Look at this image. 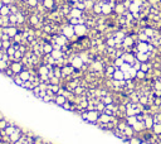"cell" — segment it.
<instances>
[{
	"label": "cell",
	"mask_w": 161,
	"mask_h": 144,
	"mask_svg": "<svg viewBox=\"0 0 161 144\" xmlns=\"http://www.w3.org/2000/svg\"><path fill=\"white\" fill-rule=\"evenodd\" d=\"M69 64H72L75 69H80V68H82V66L85 64V62L82 61V58H80L78 54H75L72 59H70V62H69Z\"/></svg>",
	"instance_id": "3957f363"
},
{
	"label": "cell",
	"mask_w": 161,
	"mask_h": 144,
	"mask_svg": "<svg viewBox=\"0 0 161 144\" xmlns=\"http://www.w3.org/2000/svg\"><path fill=\"white\" fill-rule=\"evenodd\" d=\"M141 141H142V140H141L138 136H136V135L130 139V144H141Z\"/></svg>",
	"instance_id": "1f68e13d"
},
{
	"label": "cell",
	"mask_w": 161,
	"mask_h": 144,
	"mask_svg": "<svg viewBox=\"0 0 161 144\" xmlns=\"http://www.w3.org/2000/svg\"><path fill=\"white\" fill-rule=\"evenodd\" d=\"M151 130H152L153 134L160 135V134H161V124H153V126H152Z\"/></svg>",
	"instance_id": "4316f807"
},
{
	"label": "cell",
	"mask_w": 161,
	"mask_h": 144,
	"mask_svg": "<svg viewBox=\"0 0 161 144\" xmlns=\"http://www.w3.org/2000/svg\"><path fill=\"white\" fill-rule=\"evenodd\" d=\"M135 56H136V59L140 61L141 63L150 61V54L147 52H137V53H135Z\"/></svg>",
	"instance_id": "8992f818"
},
{
	"label": "cell",
	"mask_w": 161,
	"mask_h": 144,
	"mask_svg": "<svg viewBox=\"0 0 161 144\" xmlns=\"http://www.w3.org/2000/svg\"><path fill=\"white\" fill-rule=\"evenodd\" d=\"M38 3H39V0H28V2H27V4H28L30 8H37Z\"/></svg>",
	"instance_id": "d6a6232c"
},
{
	"label": "cell",
	"mask_w": 161,
	"mask_h": 144,
	"mask_svg": "<svg viewBox=\"0 0 161 144\" xmlns=\"http://www.w3.org/2000/svg\"><path fill=\"white\" fill-rule=\"evenodd\" d=\"M112 10H113V7H112V5H110V4L102 2V14L110 15V14L112 13Z\"/></svg>",
	"instance_id": "30bf717a"
},
{
	"label": "cell",
	"mask_w": 161,
	"mask_h": 144,
	"mask_svg": "<svg viewBox=\"0 0 161 144\" xmlns=\"http://www.w3.org/2000/svg\"><path fill=\"white\" fill-rule=\"evenodd\" d=\"M152 68V63L151 62H143V63H141V69L143 71V72H147L148 69H151Z\"/></svg>",
	"instance_id": "603a6c76"
},
{
	"label": "cell",
	"mask_w": 161,
	"mask_h": 144,
	"mask_svg": "<svg viewBox=\"0 0 161 144\" xmlns=\"http://www.w3.org/2000/svg\"><path fill=\"white\" fill-rule=\"evenodd\" d=\"M3 5H4V4H3V2H2V0H0V9L3 8Z\"/></svg>",
	"instance_id": "d590c367"
},
{
	"label": "cell",
	"mask_w": 161,
	"mask_h": 144,
	"mask_svg": "<svg viewBox=\"0 0 161 144\" xmlns=\"http://www.w3.org/2000/svg\"><path fill=\"white\" fill-rule=\"evenodd\" d=\"M22 87H24V89H27V90L32 91V90L34 89V85H33V82H32L30 80H28V81H24V84H23V86H22Z\"/></svg>",
	"instance_id": "484cf974"
},
{
	"label": "cell",
	"mask_w": 161,
	"mask_h": 144,
	"mask_svg": "<svg viewBox=\"0 0 161 144\" xmlns=\"http://www.w3.org/2000/svg\"><path fill=\"white\" fill-rule=\"evenodd\" d=\"M59 89H60V86H59V85H52V84H48V91L53 92L54 95H57V94H58Z\"/></svg>",
	"instance_id": "ffe728a7"
},
{
	"label": "cell",
	"mask_w": 161,
	"mask_h": 144,
	"mask_svg": "<svg viewBox=\"0 0 161 144\" xmlns=\"http://www.w3.org/2000/svg\"><path fill=\"white\" fill-rule=\"evenodd\" d=\"M143 123H145L146 129H152V126H153V118H152V115H145Z\"/></svg>",
	"instance_id": "8fae6325"
},
{
	"label": "cell",
	"mask_w": 161,
	"mask_h": 144,
	"mask_svg": "<svg viewBox=\"0 0 161 144\" xmlns=\"http://www.w3.org/2000/svg\"><path fill=\"white\" fill-rule=\"evenodd\" d=\"M5 30H7V34L10 37V39H12V38H14V37L19 33V29H18L17 27H14V25H9V27H7V28H5Z\"/></svg>",
	"instance_id": "9c48e42d"
},
{
	"label": "cell",
	"mask_w": 161,
	"mask_h": 144,
	"mask_svg": "<svg viewBox=\"0 0 161 144\" xmlns=\"http://www.w3.org/2000/svg\"><path fill=\"white\" fill-rule=\"evenodd\" d=\"M148 144H153V143H148Z\"/></svg>",
	"instance_id": "f35d334b"
},
{
	"label": "cell",
	"mask_w": 161,
	"mask_h": 144,
	"mask_svg": "<svg viewBox=\"0 0 161 144\" xmlns=\"http://www.w3.org/2000/svg\"><path fill=\"white\" fill-rule=\"evenodd\" d=\"M105 109H106V105H105L101 100L96 102V110H97L98 113H103V111H105Z\"/></svg>",
	"instance_id": "cb8c5ba5"
},
{
	"label": "cell",
	"mask_w": 161,
	"mask_h": 144,
	"mask_svg": "<svg viewBox=\"0 0 161 144\" xmlns=\"http://www.w3.org/2000/svg\"><path fill=\"white\" fill-rule=\"evenodd\" d=\"M136 79L137 80H146V72H143L142 69H138L136 74Z\"/></svg>",
	"instance_id": "83f0119b"
},
{
	"label": "cell",
	"mask_w": 161,
	"mask_h": 144,
	"mask_svg": "<svg viewBox=\"0 0 161 144\" xmlns=\"http://www.w3.org/2000/svg\"><path fill=\"white\" fill-rule=\"evenodd\" d=\"M123 63H125V61H123L121 57H118V58H116V59L113 61V66H115L116 68H121Z\"/></svg>",
	"instance_id": "d4e9b609"
},
{
	"label": "cell",
	"mask_w": 161,
	"mask_h": 144,
	"mask_svg": "<svg viewBox=\"0 0 161 144\" xmlns=\"http://www.w3.org/2000/svg\"><path fill=\"white\" fill-rule=\"evenodd\" d=\"M12 80H13V82H14V84H17V85H19V86H23V84H24V81L20 79V76H19V75H15Z\"/></svg>",
	"instance_id": "f546056e"
},
{
	"label": "cell",
	"mask_w": 161,
	"mask_h": 144,
	"mask_svg": "<svg viewBox=\"0 0 161 144\" xmlns=\"http://www.w3.org/2000/svg\"><path fill=\"white\" fill-rule=\"evenodd\" d=\"M53 44L52 43H48V42H45L44 44H43V53L44 54H50L52 52H53Z\"/></svg>",
	"instance_id": "5bb4252c"
},
{
	"label": "cell",
	"mask_w": 161,
	"mask_h": 144,
	"mask_svg": "<svg viewBox=\"0 0 161 144\" xmlns=\"http://www.w3.org/2000/svg\"><path fill=\"white\" fill-rule=\"evenodd\" d=\"M123 61H125V63H128V64H131L132 66V63L136 61V56H135V53H131V52H125L123 54H122V57H121Z\"/></svg>",
	"instance_id": "5b68a950"
},
{
	"label": "cell",
	"mask_w": 161,
	"mask_h": 144,
	"mask_svg": "<svg viewBox=\"0 0 161 144\" xmlns=\"http://www.w3.org/2000/svg\"><path fill=\"white\" fill-rule=\"evenodd\" d=\"M4 74H5V76H7V77H9V79H13V77L15 76V74L13 72V69L10 68V66H9V67H8V68L4 71Z\"/></svg>",
	"instance_id": "f1b7e54d"
},
{
	"label": "cell",
	"mask_w": 161,
	"mask_h": 144,
	"mask_svg": "<svg viewBox=\"0 0 161 144\" xmlns=\"http://www.w3.org/2000/svg\"><path fill=\"white\" fill-rule=\"evenodd\" d=\"M98 120H100L101 123H103V124H107V123H110V120H111V115H107V114H105V113H101Z\"/></svg>",
	"instance_id": "e0dca14e"
},
{
	"label": "cell",
	"mask_w": 161,
	"mask_h": 144,
	"mask_svg": "<svg viewBox=\"0 0 161 144\" xmlns=\"http://www.w3.org/2000/svg\"><path fill=\"white\" fill-rule=\"evenodd\" d=\"M0 14H2V15H4V17H8V15H10L12 13H10V8H9V5H3V8L0 9Z\"/></svg>",
	"instance_id": "44dd1931"
},
{
	"label": "cell",
	"mask_w": 161,
	"mask_h": 144,
	"mask_svg": "<svg viewBox=\"0 0 161 144\" xmlns=\"http://www.w3.org/2000/svg\"><path fill=\"white\" fill-rule=\"evenodd\" d=\"M126 121H127V124H128V125L133 126L138 120H137V116H136V115H133V116H127V118H126Z\"/></svg>",
	"instance_id": "7402d4cb"
},
{
	"label": "cell",
	"mask_w": 161,
	"mask_h": 144,
	"mask_svg": "<svg viewBox=\"0 0 161 144\" xmlns=\"http://www.w3.org/2000/svg\"><path fill=\"white\" fill-rule=\"evenodd\" d=\"M60 69H62V77H63V79H64V77H68V76H72L74 72H75V68H74L72 64H67V66L62 67Z\"/></svg>",
	"instance_id": "277c9868"
},
{
	"label": "cell",
	"mask_w": 161,
	"mask_h": 144,
	"mask_svg": "<svg viewBox=\"0 0 161 144\" xmlns=\"http://www.w3.org/2000/svg\"><path fill=\"white\" fill-rule=\"evenodd\" d=\"M113 80H116V81H122V80H125V74L120 69V68H116V71H115V74H113Z\"/></svg>",
	"instance_id": "7c38bea8"
},
{
	"label": "cell",
	"mask_w": 161,
	"mask_h": 144,
	"mask_svg": "<svg viewBox=\"0 0 161 144\" xmlns=\"http://www.w3.org/2000/svg\"><path fill=\"white\" fill-rule=\"evenodd\" d=\"M74 27V34L77 37H85L88 33V27L86 24H77Z\"/></svg>",
	"instance_id": "6da1fadb"
},
{
	"label": "cell",
	"mask_w": 161,
	"mask_h": 144,
	"mask_svg": "<svg viewBox=\"0 0 161 144\" xmlns=\"http://www.w3.org/2000/svg\"><path fill=\"white\" fill-rule=\"evenodd\" d=\"M132 67H133V68H135L136 71H138V69H141V62L136 59V61H135V62L132 63Z\"/></svg>",
	"instance_id": "836d02e7"
},
{
	"label": "cell",
	"mask_w": 161,
	"mask_h": 144,
	"mask_svg": "<svg viewBox=\"0 0 161 144\" xmlns=\"http://www.w3.org/2000/svg\"><path fill=\"white\" fill-rule=\"evenodd\" d=\"M44 144H52L50 141H44Z\"/></svg>",
	"instance_id": "74e56055"
},
{
	"label": "cell",
	"mask_w": 161,
	"mask_h": 144,
	"mask_svg": "<svg viewBox=\"0 0 161 144\" xmlns=\"http://www.w3.org/2000/svg\"><path fill=\"white\" fill-rule=\"evenodd\" d=\"M141 144H148V141H145V140H142V141H141Z\"/></svg>",
	"instance_id": "8d00e7d4"
},
{
	"label": "cell",
	"mask_w": 161,
	"mask_h": 144,
	"mask_svg": "<svg viewBox=\"0 0 161 144\" xmlns=\"http://www.w3.org/2000/svg\"><path fill=\"white\" fill-rule=\"evenodd\" d=\"M65 101H67V99H65L64 96H62V95H55L53 104H55V105H59V106H63V104H64Z\"/></svg>",
	"instance_id": "9a60e30c"
},
{
	"label": "cell",
	"mask_w": 161,
	"mask_h": 144,
	"mask_svg": "<svg viewBox=\"0 0 161 144\" xmlns=\"http://www.w3.org/2000/svg\"><path fill=\"white\" fill-rule=\"evenodd\" d=\"M93 12L96 13V14H102V2H97V3H95V5H93Z\"/></svg>",
	"instance_id": "ac0fdd59"
},
{
	"label": "cell",
	"mask_w": 161,
	"mask_h": 144,
	"mask_svg": "<svg viewBox=\"0 0 161 144\" xmlns=\"http://www.w3.org/2000/svg\"><path fill=\"white\" fill-rule=\"evenodd\" d=\"M100 114L101 113H98L97 110H91V111L87 110V120L86 121L90 124H95L100 119Z\"/></svg>",
	"instance_id": "7a4b0ae2"
},
{
	"label": "cell",
	"mask_w": 161,
	"mask_h": 144,
	"mask_svg": "<svg viewBox=\"0 0 161 144\" xmlns=\"http://www.w3.org/2000/svg\"><path fill=\"white\" fill-rule=\"evenodd\" d=\"M23 135V133H22V128H17V130L10 135V141H12V144H14V143H17L19 139H20V136Z\"/></svg>",
	"instance_id": "ba28073f"
},
{
	"label": "cell",
	"mask_w": 161,
	"mask_h": 144,
	"mask_svg": "<svg viewBox=\"0 0 161 144\" xmlns=\"http://www.w3.org/2000/svg\"><path fill=\"white\" fill-rule=\"evenodd\" d=\"M19 76H20V79H22L23 81H28V80L30 79V72H29L28 69H23L20 74H19Z\"/></svg>",
	"instance_id": "2e32d148"
},
{
	"label": "cell",
	"mask_w": 161,
	"mask_h": 144,
	"mask_svg": "<svg viewBox=\"0 0 161 144\" xmlns=\"http://www.w3.org/2000/svg\"><path fill=\"white\" fill-rule=\"evenodd\" d=\"M10 68L13 69V72H14L15 75H19L20 72L24 69L22 62H12V63H10Z\"/></svg>",
	"instance_id": "52a82bcc"
},
{
	"label": "cell",
	"mask_w": 161,
	"mask_h": 144,
	"mask_svg": "<svg viewBox=\"0 0 161 144\" xmlns=\"http://www.w3.org/2000/svg\"><path fill=\"white\" fill-rule=\"evenodd\" d=\"M43 5L47 10H53L55 7V3H54V0H43Z\"/></svg>",
	"instance_id": "4fadbf2b"
},
{
	"label": "cell",
	"mask_w": 161,
	"mask_h": 144,
	"mask_svg": "<svg viewBox=\"0 0 161 144\" xmlns=\"http://www.w3.org/2000/svg\"><path fill=\"white\" fill-rule=\"evenodd\" d=\"M152 118H153V124H161V113L153 114Z\"/></svg>",
	"instance_id": "4dcf8cb0"
},
{
	"label": "cell",
	"mask_w": 161,
	"mask_h": 144,
	"mask_svg": "<svg viewBox=\"0 0 161 144\" xmlns=\"http://www.w3.org/2000/svg\"><path fill=\"white\" fill-rule=\"evenodd\" d=\"M50 54H52V57H53V58H54L55 61L63 57V52H62L60 49H53V52H52Z\"/></svg>",
	"instance_id": "d6986e66"
},
{
	"label": "cell",
	"mask_w": 161,
	"mask_h": 144,
	"mask_svg": "<svg viewBox=\"0 0 161 144\" xmlns=\"http://www.w3.org/2000/svg\"><path fill=\"white\" fill-rule=\"evenodd\" d=\"M14 144H19V143H14Z\"/></svg>",
	"instance_id": "ab89813d"
},
{
	"label": "cell",
	"mask_w": 161,
	"mask_h": 144,
	"mask_svg": "<svg viewBox=\"0 0 161 144\" xmlns=\"http://www.w3.org/2000/svg\"><path fill=\"white\" fill-rule=\"evenodd\" d=\"M3 119H5V116H4L2 113H0V120H3Z\"/></svg>",
	"instance_id": "e575fe53"
}]
</instances>
